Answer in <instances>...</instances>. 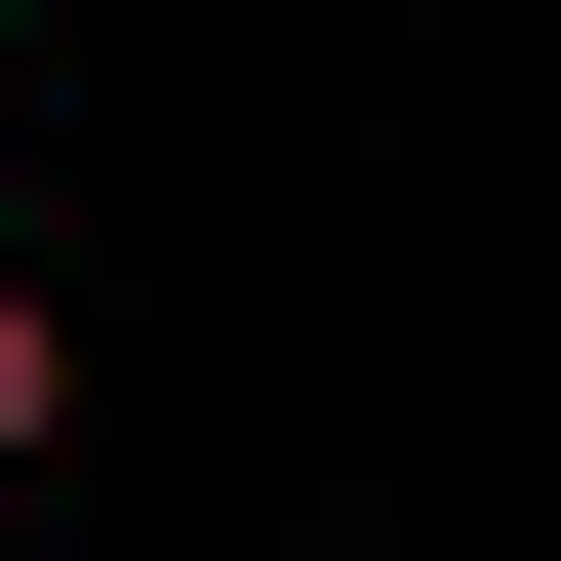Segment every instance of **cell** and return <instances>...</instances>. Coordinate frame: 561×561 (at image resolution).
<instances>
[{"mask_svg":"<svg viewBox=\"0 0 561 561\" xmlns=\"http://www.w3.org/2000/svg\"><path fill=\"white\" fill-rule=\"evenodd\" d=\"M41 442H81V321H41V280H0V481H41Z\"/></svg>","mask_w":561,"mask_h":561,"instance_id":"obj_1","label":"cell"}]
</instances>
